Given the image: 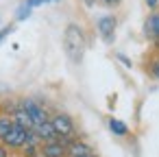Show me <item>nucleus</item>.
I'll list each match as a JSON object with an SVG mask.
<instances>
[{
  "instance_id": "5701e85b",
  "label": "nucleus",
  "mask_w": 159,
  "mask_h": 157,
  "mask_svg": "<svg viewBox=\"0 0 159 157\" xmlns=\"http://www.w3.org/2000/svg\"><path fill=\"white\" fill-rule=\"evenodd\" d=\"M35 157H44V155H42V153H39V155H35Z\"/></svg>"
},
{
  "instance_id": "f8f14e48",
  "label": "nucleus",
  "mask_w": 159,
  "mask_h": 157,
  "mask_svg": "<svg viewBox=\"0 0 159 157\" xmlns=\"http://www.w3.org/2000/svg\"><path fill=\"white\" fill-rule=\"evenodd\" d=\"M31 13H33V7L26 2V0H22V2L18 5V9H16V20L18 22H24V20L31 18Z\"/></svg>"
},
{
  "instance_id": "a211bd4d",
  "label": "nucleus",
  "mask_w": 159,
  "mask_h": 157,
  "mask_svg": "<svg viewBox=\"0 0 159 157\" xmlns=\"http://www.w3.org/2000/svg\"><path fill=\"white\" fill-rule=\"evenodd\" d=\"M144 2H146V7H148L150 11H157V9H159V0H144Z\"/></svg>"
},
{
  "instance_id": "423d86ee",
  "label": "nucleus",
  "mask_w": 159,
  "mask_h": 157,
  "mask_svg": "<svg viewBox=\"0 0 159 157\" xmlns=\"http://www.w3.org/2000/svg\"><path fill=\"white\" fill-rule=\"evenodd\" d=\"M39 153L44 157H68V146L61 144L59 140H52V142H42V148Z\"/></svg>"
},
{
  "instance_id": "20e7f679",
  "label": "nucleus",
  "mask_w": 159,
  "mask_h": 157,
  "mask_svg": "<svg viewBox=\"0 0 159 157\" xmlns=\"http://www.w3.org/2000/svg\"><path fill=\"white\" fill-rule=\"evenodd\" d=\"M116 29H118V18L113 13H107V16H100L96 20V31L98 35L102 37L105 44H113L116 39Z\"/></svg>"
},
{
  "instance_id": "4468645a",
  "label": "nucleus",
  "mask_w": 159,
  "mask_h": 157,
  "mask_svg": "<svg viewBox=\"0 0 159 157\" xmlns=\"http://www.w3.org/2000/svg\"><path fill=\"white\" fill-rule=\"evenodd\" d=\"M146 70H148V74H150L152 79H157V81H159V53H155V55L148 59Z\"/></svg>"
},
{
  "instance_id": "f257e3e1",
  "label": "nucleus",
  "mask_w": 159,
  "mask_h": 157,
  "mask_svg": "<svg viewBox=\"0 0 159 157\" xmlns=\"http://www.w3.org/2000/svg\"><path fill=\"white\" fill-rule=\"evenodd\" d=\"M63 50H66V55L72 63L83 61V55L87 50V37H85V31H83L81 24L70 22L66 26V31H63Z\"/></svg>"
},
{
  "instance_id": "39448f33",
  "label": "nucleus",
  "mask_w": 159,
  "mask_h": 157,
  "mask_svg": "<svg viewBox=\"0 0 159 157\" xmlns=\"http://www.w3.org/2000/svg\"><path fill=\"white\" fill-rule=\"evenodd\" d=\"M26 129H22V127H18V124H13V129L5 135V140H2V144L9 148V150H20L22 146H24V142H26Z\"/></svg>"
},
{
  "instance_id": "f03ea898",
  "label": "nucleus",
  "mask_w": 159,
  "mask_h": 157,
  "mask_svg": "<svg viewBox=\"0 0 159 157\" xmlns=\"http://www.w3.org/2000/svg\"><path fill=\"white\" fill-rule=\"evenodd\" d=\"M50 124L57 131V137H68V140H76V124L72 120V116L59 111L50 116Z\"/></svg>"
},
{
  "instance_id": "412c9836",
  "label": "nucleus",
  "mask_w": 159,
  "mask_h": 157,
  "mask_svg": "<svg viewBox=\"0 0 159 157\" xmlns=\"http://www.w3.org/2000/svg\"><path fill=\"white\" fill-rule=\"evenodd\" d=\"M83 157H98L96 153H89V155H83Z\"/></svg>"
},
{
  "instance_id": "4be33fe9",
  "label": "nucleus",
  "mask_w": 159,
  "mask_h": 157,
  "mask_svg": "<svg viewBox=\"0 0 159 157\" xmlns=\"http://www.w3.org/2000/svg\"><path fill=\"white\" fill-rule=\"evenodd\" d=\"M11 157H22V155H20V153H16V155H13V153H11Z\"/></svg>"
},
{
  "instance_id": "0eeeda50",
  "label": "nucleus",
  "mask_w": 159,
  "mask_h": 157,
  "mask_svg": "<svg viewBox=\"0 0 159 157\" xmlns=\"http://www.w3.org/2000/svg\"><path fill=\"white\" fill-rule=\"evenodd\" d=\"M144 35L150 42L159 39V11H150L146 16V20H144Z\"/></svg>"
},
{
  "instance_id": "6ab92c4d",
  "label": "nucleus",
  "mask_w": 159,
  "mask_h": 157,
  "mask_svg": "<svg viewBox=\"0 0 159 157\" xmlns=\"http://www.w3.org/2000/svg\"><path fill=\"white\" fill-rule=\"evenodd\" d=\"M98 2H100V5H105V7H118L122 0H98Z\"/></svg>"
},
{
  "instance_id": "7ed1b4c3",
  "label": "nucleus",
  "mask_w": 159,
  "mask_h": 157,
  "mask_svg": "<svg viewBox=\"0 0 159 157\" xmlns=\"http://www.w3.org/2000/svg\"><path fill=\"white\" fill-rule=\"evenodd\" d=\"M20 107L29 113V118L33 120V124H42V122L50 120L48 109H46L39 100H35V98H22V100H20Z\"/></svg>"
},
{
  "instance_id": "1a4fd4ad",
  "label": "nucleus",
  "mask_w": 159,
  "mask_h": 157,
  "mask_svg": "<svg viewBox=\"0 0 159 157\" xmlns=\"http://www.w3.org/2000/svg\"><path fill=\"white\" fill-rule=\"evenodd\" d=\"M89 153H94V148L85 142V140H72L70 144H68V157H83V155H89Z\"/></svg>"
},
{
  "instance_id": "6e6552de",
  "label": "nucleus",
  "mask_w": 159,
  "mask_h": 157,
  "mask_svg": "<svg viewBox=\"0 0 159 157\" xmlns=\"http://www.w3.org/2000/svg\"><path fill=\"white\" fill-rule=\"evenodd\" d=\"M33 131H35V135L39 137V142H52V140H57V131H55V127L50 124V120H46V122H42V124H35Z\"/></svg>"
},
{
  "instance_id": "f3484780",
  "label": "nucleus",
  "mask_w": 159,
  "mask_h": 157,
  "mask_svg": "<svg viewBox=\"0 0 159 157\" xmlns=\"http://www.w3.org/2000/svg\"><path fill=\"white\" fill-rule=\"evenodd\" d=\"M116 57H118V61H122V66H124V68H133V63H131V59H129L126 55H122V53H118Z\"/></svg>"
},
{
  "instance_id": "ddd939ff",
  "label": "nucleus",
  "mask_w": 159,
  "mask_h": 157,
  "mask_svg": "<svg viewBox=\"0 0 159 157\" xmlns=\"http://www.w3.org/2000/svg\"><path fill=\"white\" fill-rule=\"evenodd\" d=\"M11 129H13V120H11V116H9V113H2V116H0V142L5 140V135H7Z\"/></svg>"
},
{
  "instance_id": "2eb2a0df",
  "label": "nucleus",
  "mask_w": 159,
  "mask_h": 157,
  "mask_svg": "<svg viewBox=\"0 0 159 157\" xmlns=\"http://www.w3.org/2000/svg\"><path fill=\"white\" fill-rule=\"evenodd\" d=\"M13 29H16L13 24H7V26H2V29H0V44H2V42H5V39H7L11 33H13Z\"/></svg>"
},
{
  "instance_id": "9b49d317",
  "label": "nucleus",
  "mask_w": 159,
  "mask_h": 157,
  "mask_svg": "<svg viewBox=\"0 0 159 157\" xmlns=\"http://www.w3.org/2000/svg\"><path fill=\"white\" fill-rule=\"evenodd\" d=\"M107 124H109V131L113 133V135H118V137H126L129 135V127H126V122H122V120H118V118H109L107 120Z\"/></svg>"
},
{
  "instance_id": "dca6fc26",
  "label": "nucleus",
  "mask_w": 159,
  "mask_h": 157,
  "mask_svg": "<svg viewBox=\"0 0 159 157\" xmlns=\"http://www.w3.org/2000/svg\"><path fill=\"white\" fill-rule=\"evenodd\" d=\"M26 2L35 9V7H42V5H48V2H61V0H26Z\"/></svg>"
},
{
  "instance_id": "aec40b11",
  "label": "nucleus",
  "mask_w": 159,
  "mask_h": 157,
  "mask_svg": "<svg viewBox=\"0 0 159 157\" xmlns=\"http://www.w3.org/2000/svg\"><path fill=\"white\" fill-rule=\"evenodd\" d=\"M0 157H11V150H9L2 142H0Z\"/></svg>"
},
{
  "instance_id": "9d476101",
  "label": "nucleus",
  "mask_w": 159,
  "mask_h": 157,
  "mask_svg": "<svg viewBox=\"0 0 159 157\" xmlns=\"http://www.w3.org/2000/svg\"><path fill=\"white\" fill-rule=\"evenodd\" d=\"M11 116V120H13V124H18V127H22V129H26V131H33V120L29 118V113L22 109V107H18L13 113H9Z\"/></svg>"
}]
</instances>
